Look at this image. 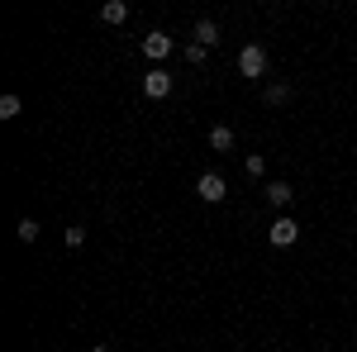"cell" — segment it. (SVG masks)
Instances as JSON below:
<instances>
[{
  "label": "cell",
  "instance_id": "6da1fadb",
  "mask_svg": "<svg viewBox=\"0 0 357 352\" xmlns=\"http://www.w3.org/2000/svg\"><path fill=\"white\" fill-rule=\"evenodd\" d=\"M238 72H243V77H252V82H257V77H267V53H262L257 43L238 48Z\"/></svg>",
  "mask_w": 357,
  "mask_h": 352
},
{
  "label": "cell",
  "instance_id": "7a4b0ae2",
  "mask_svg": "<svg viewBox=\"0 0 357 352\" xmlns=\"http://www.w3.org/2000/svg\"><path fill=\"white\" fill-rule=\"evenodd\" d=\"M195 195H200L205 205H220L224 195H229V186H224L220 171H200V181H195Z\"/></svg>",
  "mask_w": 357,
  "mask_h": 352
},
{
  "label": "cell",
  "instance_id": "3957f363",
  "mask_svg": "<svg viewBox=\"0 0 357 352\" xmlns=\"http://www.w3.org/2000/svg\"><path fill=\"white\" fill-rule=\"evenodd\" d=\"M143 95H148V100H167V95H172V72H167V67H153V72L143 77Z\"/></svg>",
  "mask_w": 357,
  "mask_h": 352
},
{
  "label": "cell",
  "instance_id": "277c9868",
  "mask_svg": "<svg viewBox=\"0 0 357 352\" xmlns=\"http://www.w3.org/2000/svg\"><path fill=\"white\" fill-rule=\"evenodd\" d=\"M172 48H176V43L167 38L162 29H153V33L143 38V57H148V62H167V57H172Z\"/></svg>",
  "mask_w": 357,
  "mask_h": 352
},
{
  "label": "cell",
  "instance_id": "5b68a950",
  "mask_svg": "<svg viewBox=\"0 0 357 352\" xmlns=\"http://www.w3.org/2000/svg\"><path fill=\"white\" fill-rule=\"evenodd\" d=\"M296 234H301V229H296V219H291V215H281L272 224V243L276 247H291V243H296Z\"/></svg>",
  "mask_w": 357,
  "mask_h": 352
},
{
  "label": "cell",
  "instance_id": "8992f818",
  "mask_svg": "<svg viewBox=\"0 0 357 352\" xmlns=\"http://www.w3.org/2000/svg\"><path fill=\"white\" fill-rule=\"evenodd\" d=\"M195 43H200V48H215V43H220V24H215V20H195V33H191Z\"/></svg>",
  "mask_w": 357,
  "mask_h": 352
},
{
  "label": "cell",
  "instance_id": "52a82bcc",
  "mask_svg": "<svg viewBox=\"0 0 357 352\" xmlns=\"http://www.w3.org/2000/svg\"><path fill=\"white\" fill-rule=\"evenodd\" d=\"M267 200H272L276 210H286V205L296 200V190H291V181H272V186H267Z\"/></svg>",
  "mask_w": 357,
  "mask_h": 352
},
{
  "label": "cell",
  "instance_id": "ba28073f",
  "mask_svg": "<svg viewBox=\"0 0 357 352\" xmlns=\"http://www.w3.org/2000/svg\"><path fill=\"white\" fill-rule=\"evenodd\" d=\"M124 20H129V5H124V0H105L100 24H124Z\"/></svg>",
  "mask_w": 357,
  "mask_h": 352
},
{
  "label": "cell",
  "instance_id": "9c48e42d",
  "mask_svg": "<svg viewBox=\"0 0 357 352\" xmlns=\"http://www.w3.org/2000/svg\"><path fill=\"white\" fill-rule=\"evenodd\" d=\"M210 148H215V153H229V148H234V129H229V124H215V129H210Z\"/></svg>",
  "mask_w": 357,
  "mask_h": 352
},
{
  "label": "cell",
  "instance_id": "30bf717a",
  "mask_svg": "<svg viewBox=\"0 0 357 352\" xmlns=\"http://www.w3.org/2000/svg\"><path fill=\"white\" fill-rule=\"evenodd\" d=\"M38 234H43V229H38V219H20V224H15V238H20V243H33V238H38Z\"/></svg>",
  "mask_w": 357,
  "mask_h": 352
},
{
  "label": "cell",
  "instance_id": "8fae6325",
  "mask_svg": "<svg viewBox=\"0 0 357 352\" xmlns=\"http://www.w3.org/2000/svg\"><path fill=\"white\" fill-rule=\"evenodd\" d=\"M286 100H291V86H286V82L267 86V105H286Z\"/></svg>",
  "mask_w": 357,
  "mask_h": 352
},
{
  "label": "cell",
  "instance_id": "7c38bea8",
  "mask_svg": "<svg viewBox=\"0 0 357 352\" xmlns=\"http://www.w3.org/2000/svg\"><path fill=\"white\" fill-rule=\"evenodd\" d=\"M20 114V95H0V119H15Z\"/></svg>",
  "mask_w": 357,
  "mask_h": 352
},
{
  "label": "cell",
  "instance_id": "4fadbf2b",
  "mask_svg": "<svg viewBox=\"0 0 357 352\" xmlns=\"http://www.w3.org/2000/svg\"><path fill=\"white\" fill-rule=\"evenodd\" d=\"M248 176H252V181H257V176H262V171H267V158H262V153H252V158H248Z\"/></svg>",
  "mask_w": 357,
  "mask_h": 352
},
{
  "label": "cell",
  "instance_id": "5bb4252c",
  "mask_svg": "<svg viewBox=\"0 0 357 352\" xmlns=\"http://www.w3.org/2000/svg\"><path fill=\"white\" fill-rule=\"evenodd\" d=\"M205 57H210V48H200V43L186 48V62H191V67H205Z\"/></svg>",
  "mask_w": 357,
  "mask_h": 352
},
{
  "label": "cell",
  "instance_id": "9a60e30c",
  "mask_svg": "<svg viewBox=\"0 0 357 352\" xmlns=\"http://www.w3.org/2000/svg\"><path fill=\"white\" fill-rule=\"evenodd\" d=\"M86 243V229H67V247H82Z\"/></svg>",
  "mask_w": 357,
  "mask_h": 352
},
{
  "label": "cell",
  "instance_id": "2e32d148",
  "mask_svg": "<svg viewBox=\"0 0 357 352\" xmlns=\"http://www.w3.org/2000/svg\"><path fill=\"white\" fill-rule=\"evenodd\" d=\"M91 352H114V348H110V343H96V348H91Z\"/></svg>",
  "mask_w": 357,
  "mask_h": 352
}]
</instances>
